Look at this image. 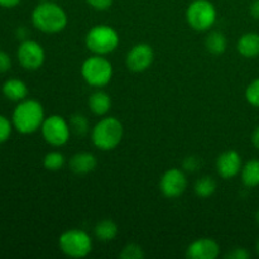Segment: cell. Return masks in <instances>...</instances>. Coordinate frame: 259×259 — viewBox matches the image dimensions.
Listing matches in <instances>:
<instances>
[{"label":"cell","instance_id":"8fae6325","mask_svg":"<svg viewBox=\"0 0 259 259\" xmlns=\"http://www.w3.org/2000/svg\"><path fill=\"white\" fill-rule=\"evenodd\" d=\"M153 58V48L147 43H138L126 55V66L133 72H143L152 65Z\"/></svg>","mask_w":259,"mask_h":259},{"label":"cell","instance_id":"5bb4252c","mask_svg":"<svg viewBox=\"0 0 259 259\" xmlns=\"http://www.w3.org/2000/svg\"><path fill=\"white\" fill-rule=\"evenodd\" d=\"M98 166L96 157L89 152H80L70 159V168L76 175H86L93 172Z\"/></svg>","mask_w":259,"mask_h":259},{"label":"cell","instance_id":"30bf717a","mask_svg":"<svg viewBox=\"0 0 259 259\" xmlns=\"http://www.w3.org/2000/svg\"><path fill=\"white\" fill-rule=\"evenodd\" d=\"M187 187V179L184 172L179 168H171L164 172L159 181L162 194L169 199L181 196Z\"/></svg>","mask_w":259,"mask_h":259},{"label":"cell","instance_id":"cb8c5ba5","mask_svg":"<svg viewBox=\"0 0 259 259\" xmlns=\"http://www.w3.org/2000/svg\"><path fill=\"white\" fill-rule=\"evenodd\" d=\"M245 98L250 105L259 108V78L249 83V86L245 90Z\"/></svg>","mask_w":259,"mask_h":259},{"label":"cell","instance_id":"e575fe53","mask_svg":"<svg viewBox=\"0 0 259 259\" xmlns=\"http://www.w3.org/2000/svg\"><path fill=\"white\" fill-rule=\"evenodd\" d=\"M255 219H257V222H258V224H259V210H258V212H257V217H255Z\"/></svg>","mask_w":259,"mask_h":259},{"label":"cell","instance_id":"44dd1931","mask_svg":"<svg viewBox=\"0 0 259 259\" xmlns=\"http://www.w3.org/2000/svg\"><path fill=\"white\" fill-rule=\"evenodd\" d=\"M194 190L197 196L202 197V199H206V197L211 196L215 192V190H217V182L210 176H204L197 180L194 186Z\"/></svg>","mask_w":259,"mask_h":259},{"label":"cell","instance_id":"f546056e","mask_svg":"<svg viewBox=\"0 0 259 259\" xmlns=\"http://www.w3.org/2000/svg\"><path fill=\"white\" fill-rule=\"evenodd\" d=\"M12 67V60H10L9 55L4 51H0V73H4L10 70Z\"/></svg>","mask_w":259,"mask_h":259},{"label":"cell","instance_id":"ba28073f","mask_svg":"<svg viewBox=\"0 0 259 259\" xmlns=\"http://www.w3.org/2000/svg\"><path fill=\"white\" fill-rule=\"evenodd\" d=\"M40 131L45 141L53 147H61L67 143L71 133L70 124L60 115H51L46 118Z\"/></svg>","mask_w":259,"mask_h":259},{"label":"cell","instance_id":"e0dca14e","mask_svg":"<svg viewBox=\"0 0 259 259\" xmlns=\"http://www.w3.org/2000/svg\"><path fill=\"white\" fill-rule=\"evenodd\" d=\"M89 108H90V110L95 115H105L111 108V99L109 94L101 90H98L91 94L90 98H89Z\"/></svg>","mask_w":259,"mask_h":259},{"label":"cell","instance_id":"9c48e42d","mask_svg":"<svg viewBox=\"0 0 259 259\" xmlns=\"http://www.w3.org/2000/svg\"><path fill=\"white\" fill-rule=\"evenodd\" d=\"M17 56L20 66L29 71L38 70L43 65L46 58V53L42 46L35 40L30 39H25L20 43Z\"/></svg>","mask_w":259,"mask_h":259},{"label":"cell","instance_id":"2e32d148","mask_svg":"<svg viewBox=\"0 0 259 259\" xmlns=\"http://www.w3.org/2000/svg\"><path fill=\"white\" fill-rule=\"evenodd\" d=\"M3 94L5 98L12 101H22L27 98L28 88L22 80L18 78H10L7 80L3 85Z\"/></svg>","mask_w":259,"mask_h":259},{"label":"cell","instance_id":"3957f363","mask_svg":"<svg viewBox=\"0 0 259 259\" xmlns=\"http://www.w3.org/2000/svg\"><path fill=\"white\" fill-rule=\"evenodd\" d=\"M124 128L120 120L114 116L103 118L91 131V139L96 148L100 151H111L123 139Z\"/></svg>","mask_w":259,"mask_h":259},{"label":"cell","instance_id":"52a82bcc","mask_svg":"<svg viewBox=\"0 0 259 259\" xmlns=\"http://www.w3.org/2000/svg\"><path fill=\"white\" fill-rule=\"evenodd\" d=\"M186 20L192 29L205 32L214 25L217 9L209 0H194L186 10Z\"/></svg>","mask_w":259,"mask_h":259},{"label":"cell","instance_id":"ac0fdd59","mask_svg":"<svg viewBox=\"0 0 259 259\" xmlns=\"http://www.w3.org/2000/svg\"><path fill=\"white\" fill-rule=\"evenodd\" d=\"M95 237L101 242H111L118 235V225L111 219H104L96 224Z\"/></svg>","mask_w":259,"mask_h":259},{"label":"cell","instance_id":"277c9868","mask_svg":"<svg viewBox=\"0 0 259 259\" xmlns=\"http://www.w3.org/2000/svg\"><path fill=\"white\" fill-rule=\"evenodd\" d=\"M118 32L110 25H95L88 32L85 38L86 47L95 55L105 56L114 52L119 46Z\"/></svg>","mask_w":259,"mask_h":259},{"label":"cell","instance_id":"d6986e66","mask_svg":"<svg viewBox=\"0 0 259 259\" xmlns=\"http://www.w3.org/2000/svg\"><path fill=\"white\" fill-rule=\"evenodd\" d=\"M242 181L247 187L259 185V159H250L242 168Z\"/></svg>","mask_w":259,"mask_h":259},{"label":"cell","instance_id":"7c38bea8","mask_svg":"<svg viewBox=\"0 0 259 259\" xmlns=\"http://www.w3.org/2000/svg\"><path fill=\"white\" fill-rule=\"evenodd\" d=\"M217 171L225 180L233 179L242 171V158L237 151H227L217 159Z\"/></svg>","mask_w":259,"mask_h":259},{"label":"cell","instance_id":"8992f818","mask_svg":"<svg viewBox=\"0 0 259 259\" xmlns=\"http://www.w3.org/2000/svg\"><path fill=\"white\" fill-rule=\"evenodd\" d=\"M58 245L63 254L70 258H85L93 249L90 235L81 229H70L62 233L58 239Z\"/></svg>","mask_w":259,"mask_h":259},{"label":"cell","instance_id":"7402d4cb","mask_svg":"<svg viewBox=\"0 0 259 259\" xmlns=\"http://www.w3.org/2000/svg\"><path fill=\"white\" fill-rule=\"evenodd\" d=\"M70 129L77 137H85L89 133V120L82 114H73L70 118Z\"/></svg>","mask_w":259,"mask_h":259},{"label":"cell","instance_id":"d4e9b609","mask_svg":"<svg viewBox=\"0 0 259 259\" xmlns=\"http://www.w3.org/2000/svg\"><path fill=\"white\" fill-rule=\"evenodd\" d=\"M120 258L123 259H142L144 258L143 249L139 247L138 244H128L126 247H124L123 252L120 253Z\"/></svg>","mask_w":259,"mask_h":259},{"label":"cell","instance_id":"4dcf8cb0","mask_svg":"<svg viewBox=\"0 0 259 259\" xmlns=\"http://www.w3.org/2000/svg\"><path fill=\"white\" fill-rule=\"evenodd\" d=\"M250 14H252V17H254L255 19H259V0H254V2L250 4Z\"/></svg>","mask_w":259,"mask_h":259},{"label":"cell","instance_id":"d6a6232c","mask_svg":"<svg viewBox=\"0 0 259 259\" xmlns=\"http://www.w3.org/2000/svg\"><path fill=\"white\" fill-rule=\"evenodd\" d=\"M20 3V0H0V7L3 8H14Z\"/></svg>","mask_w":259,"mask_h":259},{"label":"cell","instance_id":"5b68a950","mask_svg":"<svg viewBox=\"0 0 259 259\" xmlns=\"http://www.w3.org/2000/svg\"><path fill=\"white\" fill-rule=\"evenodd\" d=\"M81 75L90 86L103 88L108 85L113 77V65L104 56L94 55L83 61Z\"/></svg>","mask_w":259,"mask_h":259},{"label":"cell","instance_id":"ffe728a7","mask_svg":"<svg viewBox=\"0 0 259 259\" xmlns=\"http://www.w3.org/2000/svg\"><path fill=\"white\" fill-rule=\"evenodd\" d=\"M206 50L212 55H222L227 50V38L220 32H211L205 40Z\"/></svg>","mask_w":259,"mask_h":259},{"label":"cell","instance_id":"484cf974","mask_svg":"<svg viewBox=\"0 0 259 259\" xmlns=\"http://www.w3.org/2000/svg\"><path fill=\"white\" fill-rule=\"evenodd\" d=\"M12 124L4 115H0V144L4 143L12 133Z\"/></svg>","mask_w":259,"mask_h":259},{"label":"cell","instance_id":"4fadbf2b","mask_svg":"<svg viewBox=\"0 0 259 259\" xmlns=\"http://www.w3.org/2000/svg\"><path fill=\"white\" fill-rule=\"evenodd\" d=\"M220 253L219 244L214 239L202 238L192 242L186 250V257L190 259H215Z\"/></svg>","mask_w":259,"mask_h":259},{"label":"cell","instance_id":"83f0119b","mask_svg":"<svg viewBox=\"0 0 259 259\" xmlns=\"http://www.w3.org/2000/svg\"><path fill=\"white\" fill-rule=\"evenodd\" d=\"M86 3L95 10L101 12V10L109 9L113 4V0H86Z\"/></svg>","mask_w":259,"mask_h":259},{"label":"cell","instance_id":"836d02e7","mask_svg":"<svg viewBox=\"0 0 259 259\" xmlns=\"http://www.w3.org/2000/svg\"><path fill=\"white\" fill-rule=\"evenodd\" d=\"M252 142H253V144H254L255 148L259 149V126H257V128H255L254 133H253Z\"/></svg>","mask_w":259,"mask_h":259},{"label":"cell","instance_id":"1f68e13d","mask_svg":"<svg viewBox=\"0 0 259 259\" xmlns=\"http://www.w3.org/2000/svg\"><path fill=\"white\" fill-rule=\"evenodd\" d=\"M15 34H17V37L19 38V39L25 40V39H27L28 34H29V32H28L27 28L19 27V28H18V29H17V32H15Z\"/></svg>","mask_w":259,"mask_h":259},{"label":"cell","instance_id":"d590c367","mask_svg":"<svg viewBox=\"0 0 259 259\" xmlns=\"http://www.w3.org/2000/svg\"><path fill=\"white\" fill-rule=\"evenodd\" d=\"M257 252H258V254H259V240H258V243H257Z\"/></svg>","mask_w":259,"mask_h":259},{"label":"cell","instance_id":"4316f807","mask_svg":"<svg viewBox=\"0 0 259 259\" xmlns=\"http://www.w3.org/2000/svg\"><path fill=\"white\" fill-rule=\"evenodd\" d=\"M200 164H201V162H200V159L195 156L186 157V158H185V161L182 162L184 169H186V171H189V172L197 171L200 167Z\"/></svg>","mask_w":259,"mask_h":259},{"label":"cell","instance_id":"9a60e30c","mask_svg":"<svg viewBox=\"0 0 259 259\" xmlns=\"http://www.w3.org/2000/svg\"><path fill=\"white\" fill-rule=\"evenodd\" d=\"M238 52L247 58H254L259 56V34L258 33H247L238 40Z\"/></svg>","mask_w":259,"mask_h":259},{"label":"cell","instance_id":"7a4b0ae2","mask_svg":"<svg viewBox=\"0 0 259 259\" xmlns=\"http://www.w3.org/2000/svg\"><path fill=\"white\" fill-rule=\"evenodd\" d=\"M45 119L42 104L32 99H24L13 111L12 123L19 133L30 134L42 126Z\"/></svg>","mask_w":259,"mask_h":259},{"label":"cell","instance_id":"603a6c76","mask_svg":"<svg viewBox=\"0 0 259 259\" xmlns=\"http://www.w3.org/2000/svg\"><path fill=\"white\" fill-rule=\"evenodd\" d=\"M65 156L60 152H50L45 156L43 159V166L45 168H47L48 171H58V169L62 168L65 166Z\"/></svg>","mask_w":259,"mask_h":259},{"label":"cell","instance_id":"6da1fadb","mask_svg":"<svg viewBox=\"0 0 259 259\" xmlns=\"http://www.w3.org/2000/svg\"><path fill=\"white\" fill-rule=\"evenodd\" d=\"M32 23L40 32L53 34L65 29L67 25V14L58 4L45 0L32 12Z\"/></svg>","mask_w":259,"mask_h":259},{"label":"cell","instance_id":"f1b7e54d","mask_svg":"<svg viewBox=\"0 0 259 259\" xmlns=\"http://www.w3.org/2000/svg\"><path fill=\"white\" fill-rule=\"evenodd\" d=\"M249 257V252L244 249V248H235V249H233L232 252H229L225 255V258L229 259H248Z\"/></svg>","mask_w":259,"mask_h":259}]
</instances>
